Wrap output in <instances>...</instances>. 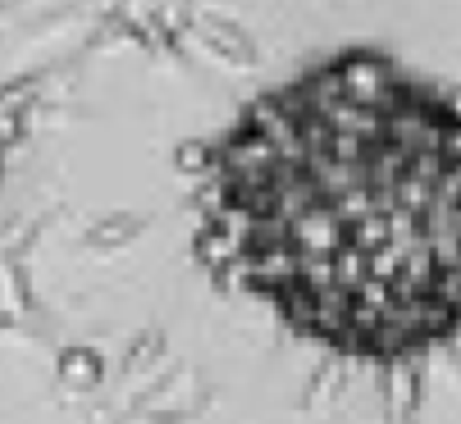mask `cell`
<instances>
[{"mask_svg": "<svg viewBox=\"0 0 461 424\" xmlns=\"http://www.w3.org/2000/svg\"><path fill=\"white\" fill-rule=\"evenodd\" d=\"M196 247L297 342L402 365L461 338V96L343 50L211 147Z\"/></svg>", "mask_w": 461, "mask_h": 424, "instance_id": "1", "label": "cell"}]
</instances>
